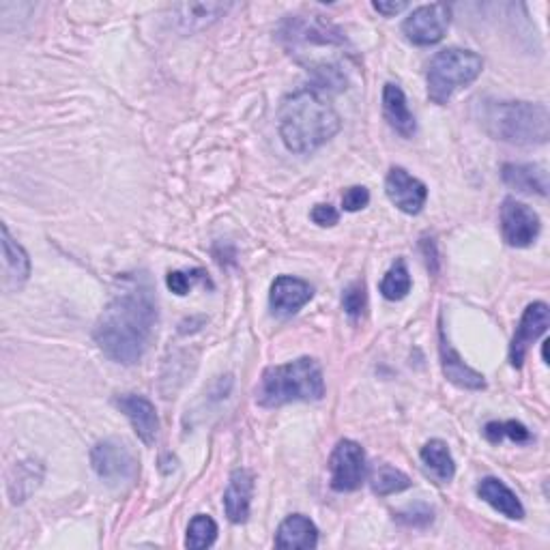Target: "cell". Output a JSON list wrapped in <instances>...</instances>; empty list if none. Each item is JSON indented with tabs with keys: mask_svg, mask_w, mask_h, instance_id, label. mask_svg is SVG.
Segmentation results:
<instances>
[{
	"mask_svg": "<svg viewBox=\"0 0 550 550\" xmlns=\"http://www.w3.org/2000/svg\"><path fill=\"white\" fill-rule=\"evenodd\" d=\"M484 437L490 443H501L505 437L514 443H527L531 441V432L520 422H490L484 428Z\"/></svg>",
	"mask_w": 550,
	"mask_h": 550,
	"instance_id": "26",
	"label": "cell"
},
{
	"mask_svg": "<svg viewBox=\"0 0 550 550\" xmlns=\"http://www.w3.org/2000/svg\"><path fill=\"white\" fill-rule=\"evenodd\" d=\"M254 495V475L248 469H237L230 475L228 488L224 492V508L230 523H245L250 516V505Z\"/></svg>",
	"mask_w": 550,
	"mask_h": 550,
	"instance_id": "14",
	"label": "cell"
},
{
	"mask_svg": "<svg viewBox=\"0 0 550 550\" xmlns=\"http://www.w3.org/2000/svg\"><path fill=\"white\" fill-rule=\"evenodd\" d=\"M194 280H196V275L192 273H185V271H170L168 273V278H166V284L168 288L175 295L183 297L192 291V286H194Z\"/></svg>",
	"mask_w": 550,
	"mask_h": 550,
	"instance_id": "29",
	"label": "cell"
},
{
	"mask_svg": "<svg viewBox=\"0 0 550 550\" xmlns=\"http://www.w3.org/2000/svg\"><path fill=\"white\" fill-rule=\"evenodd\" d=\"M3 256H5V271H7V284L22 286L28 275H31V260L24 252L18 241H13L9 235V228L3 226Z\"/></svg>",
	"mask_w": 550,
	"mask_h": 550,
	"instance_id": "21",
	"label": "cell"
},
{
	"mask_svg": "<svg viewBox=\"0 0 550 550\" xmlns=\"http://www.w3.org/2000/svg\"><path fill=\"white\" fill-rule=\"evenodd\" d=\"M477 495L503 516H508L512 520L525 518L523 503H520L514 492L501 480H497V477H486V480H482V484L477 486Z\"/></svg>",
	"mask_w": 550,
	"mask_h": 550,
	"instance_id": "19",
	"label": "cell"
},
{
	"mask_svg": "<svg viewBox=\"0 0 550 550\" xmlns=\"http://www.w3.org/2000/svg\"><path fill=\"white\" fill-rule=\"evenodd\" d=\"M419 456H422V462L426 465V469L434 477H437V480L450 482L454 477L456 465H454V458L450 454V447H447V443H443L439 439H432L422 447V454Z\"/></svg>",
	"mask_w": 550,
	"mask_h": 550,
	"instance_id": "22",
	"label": "cell"
},
{
	"mask_svg": "<svg viewBox=\"0 0 550 550\" xmlns=\"http://www.w3.org/2000/svg\"><path fill=\"white\" fill-rule=\"evenodd\" d=\"M114 402H117V407L125 413L129 424L134 426L138 439L142 443L153 445L159 432V417L153 402L138 394H125V396H119Z\"/></svg>",
	"mask_w": 550,
	"mask_h": 550,
	"instance_id": "13",
	"label": "cell"
},
{
	"mask_svg": "<svg viewBox=\"0 0 550 550\" xmlns=\"http://www.w3.org/2000/svg\"><path fill=\"white\" fill-rule=\"evenodd\" d=\"M370 486L376 495L387 497V495H396V492L411 488L413 482L409 480V475H404L402 471L389 467V465H379V467H374L370 473Z\"/></svg>",
	"mask_w": 550,
	"mask_h": 550,
	"instance_id": "23",
	"label": "cell"
},
{
	"mask_svg": "<svg viewBox=\"0 0 550 550\" xmlns=\"http://www.w3.org/2000/svg\"><path fill=\"white\" fill-rule=\"evenodd\" d=\"M368 202H370V192L361 185L349 187V190L342 194V207L349 213H355V211H361L364 207H368Z\"/></svg>",
	"mask_w": 550,
	"mask_h": 550,
	"instance_id": "28",
	"label": "cell"
},
{
	"mask_svg": "<svg viewBox=\"0 0 550 550\" xmlns=\"http://www.w3.org/2000/svg\"><path fill=\"white\" fill-rule=\"evenodd\" d=\"M409 291H411V273L407 267V260L398 258L392 265V269L385 273V278L381 282V293L389 301H400L409 295Z\"/></svg>",
	"mask_w": 550,
	"mask_h": 550,
	"instance_id": "24",
	"label": "cell"
},
{
	"mask_svg": "<svg viewBox=\"0 0 550 550\" xmlns=\"http://www.w3.org/2000/svg\"><path fill=\"white\" fill-rule=\"evenodd\" d=\"M385 192L392 205L407 215H417L424 209L428 198V187L411 177L404 168H392L385 179Z\"/></svg>",
	"mask_w": 550,
	"mask_h": 550,
	"instance_id": "10",
	"label": "cell"
},
{
	"mask_svg": "<svg viewBox=\"0 0 550 550\" xmlns=\"http://www.w3.org/2000/svg\"><path fill=\"white\" fill-rule=\"evenodd\" d=\"M228 9L230 5H224V3H185V5H177L172 11L177 13V22L183 31L192 33L209 26L217 18H222Z\"/></svg>",
	"mask_w": 550,
	"mask_h": 550,
	"instance_id": "20",
	"label": "cell"
},
{
	"mask_svg": "<svg viewBox=\"0 0 550 550\" xmlns=\"http://www.w3.org/2000/svg\"><path fill=\"white\" fill-rule=\"evenodd\" d=\"M548 325H550V312L546 303L542 301L531 303V306L525 310L523 318H520L512 346H510V361L514 368H523L529 346L546 334Z\"/></svg>",
	"mask_w": 550,
	"mask_h": 550,
	"instance_id": "11",
	"label": "cell"
},
{
	"mask_svg": "<svg viewBox=\"0 0 550 550\" xmlns=\"http://www.w3.org/2000/svg\"><path fill=\"white\" fill-rule=\"evenodd\" d=\"M372 7L379 13H383V16H398V13L407 9L409 5L407 3H372Z\"/></svg>",
	"mask_w": 550,
	"mask_h": 550,
	"instance_id": "31",
	"label": "cell"
},
{
	"mask_svg": "<svg viewBox=\"0 0 550 550\" xmlns=\"http://www.w3.org/2000/svg\"><path fill=\"white\" fill-rule=\"evenodd\" d=\"M501 179L520 194H548V172L540 164H505Z\"/></svg>",
	"mask_w": 550,
	"mask_h": 550,
	"instance_id": "17",
	"label": "cell"
},
{
	"mask_svg": "<svg viewBox=\"0 0 550 550\" xmlns=\"http://www.w3.org/2000/svg\"><path fill=\"white\" fill-rule=\"evenodd\" d=\"M540 217L531 207L514 198H505L501 207V233L512 248H529L540 235Z\"/></svg>",
	"mask_w": 550,
	"mask_h": 550,
	"instance_id": "9",
	"label": "cell"
},
{
	"mask_svg": "<svg viewBox=\"0 0 550 550\" xmlns=\"http://www.w3.org/2000/svg\"><path fill=\"white\" fill-rule=\"evenodd\" d=\"M450 20L452 9L447 5H424L413 9L411 16L404 20L402 33L415 46H434V43H439L445 37L447 28H450Z\"/></svg>",
	"mask_w": 550,
	"mask_h": 550,
	"instance_id": "8",
	"label": "cell"
},
{
	"mask_svg": "<svg viewBox=\"0 0 550 550\" xmlns=\"http://www.w3.org/2000/svg\"><path fill=\"white\" fill-rule=\"evenodd\" d=\"M93 471L110 486L132 484L138 475V458L123 439H106L93 447Z\"/></svg>",
	"mask_w": 550,
	"mask_h": 550,
	"instance_id": "6",
	"label": "cell"
},
{
	"mask_svg": "<svg viewBox=\"0 0 550 550\" xmlns=\"http://www.w3.org/2000/svg\"><path fill=\"white\" fill-rule=\"evenodd\" d=\"M383 114H385V121L389 123V127H392L396 134H400L404 138H411L415 134V129H417L415 117L407 104V95H404V91L398 84H392V82L385 84Z\"/></svg>",
	"mask_w": 550,
	"mask_h": 550,
	"instance_id": "16",
	"label": "cell"
},
{
	"mask_svg": "<svg viewBox=\"0 0 550 550\" xmlns=\"http://www.w3.org/2000/svg\"><path fill=\"white\" fill-rule=\"evenodd\" d=\"M280 136L288 151L308 155L321 149L340 132V114L321 89H301L284 97L280 112Z\"/></svg>",
	"mask_w": 550,
	"mask_h": 550,
	"instance_id": "2",
	"label": "cell"
},
{
	"mask_svg": "<svg viewBox=\"0 0 550 550\" xmlns=\"http://www.w3.org/2000/svg\"><path fill=\"white\" fill-rule=\"evenodd\" d=\"M325 396V379L318 361L301 357L284 366H271L260 376L256 402L275 409L291 402H314Z\"/></svg>",
	"mask_w": 550,
	"mask_h": 550,
	"instance_id": "4",
	"label": "cell"
},
{
	"mask_svg": "<svg viewBox=\"0 0 550 550\" xmlns=\"http://www.w3.org/2000/svg\"><path fill=\"white\" fill-rule=\"evenodd\" d=\"M340 220V213L336 207H331V205H316L312 209V222L318 224V226H336Z\"/></svg>",
	"mask_w": 550,
	"mask_h": 550,
	"instance_id": "30",
	"label": "cell"
},
{
	"mask_svg": "<svg viewBox=\"0 0 550 550\" xmlns=\"http://www.w3.org/2000/svg\"><path fill=\"white\" fill-rule=\"evenodd\" d=\"M439 351H441V366H443V374L445 379L454 383L456 387L462 389H484L486 381L480 372H475L473 368H469L465 361L460 359V355L454 351V346L450 344L445 336V329L441 327V340H439Z\"/></svg>",
	"mask_w": 550,
	"mask_h": 550,
	"instance_id": "15",
	"label": "cell"
},
{
	"mask_svg": "<svg viewBox=\"0 0 550 550\" xmlns=\"http://www.w3.org/2000/svg\"><path fill=\"white\" fill-rule=\"evenodd\" d=\"M331 488L338 492H353L366 480V452L359 443L344 439L336 445L329 458Z\"/></svg>",
	"mask_w": 550,
	"mask_h": 550,
	"instance_id": "7",
	"label": "cell"
},
{
	"mask_svg": "<svg viewBox=\"0 0 550 550\" xmlns=\"http://www.w3.org/2000/svg\"><path fill=\"white\" fill-rule=\"evenodd\" d=\"M314 291L306 280L293 278V275H280L271 286L269 306L273 314L293 316L312 299Z\"/></svg>",
	"mask_w": 550,
	"mask_h": 550,
	"instance_id": "12",
	"label": "cell"
},
{
	"mask_svg": "<svg viewBox=\"0 0 550 550\" xmlns=\"http://www.w3.org/2000/svg\"><path fill=\"white\" fill-rule=\"evenodd\" d=\"M217 540V525L215 520L207 514H198L192 518L190 527H187V538H185V546L192 550H200V548H209L213 546Z\"/></svg>",
	"mask_w": 550,
	"mask_h": 550,
	"instance_id": "25",
	"label": "cell"
},
{
	"mask_svg": "<svg viewBox=\"0 0 550 550\" xmlns=\"http://www.w3.org/2000/svg\"><path fill=\"white\" fill-rule=\"evenodd\" d=\"M480 121L492 138L514 147H538L550 136V114L544 104L486 101Z\"/></svg>",
	"mask_w": 550,
	"mask_h": 550,
	"instance_id": "3",
	"label": "cell"
},
{
	"mask_svg": "<svg viewBox=\"0 0 550 550\" xmlns=\"http://www.w3.org/2000/svg\"><path fill=\"white\" fill-rule=\"evenodd\" d=\"M157 325V306L149 286L134 282L114 297L95 325V342L112 361L134 366L147 353Z\"/></svg>",
	"mask_w": 550,
	"mask_h": 550,
	"instance_id": "1",
	"label": "cell"
},
{
	"mask_svg": "<svg viewBox=\"0 0 550 550\" xmlns=\"http://www.w3.org/2000/svg\"><path fill=\"white\" fill-rule=\"evenodd\" d=\"M368 306V295H366V286L364 282H355L349 288H346L342 295V308L351 318H359L364 314Z\"/></svg>",
	"mask_w": 550,
	"mask_h": 550,
	"instance_id": "27",
	"label": "cell"
},
{
	"mask_svg": "<svg viewBox=\"0 0 550 550\" xmlns=\"http://www.w3.org/2000/svg\"><path fill=\"white\" fill-rule=\"evenodd\" d=\"M484 61L480 54L462 48H447L434 54L428 65V97L434 104H447L456 91L480 78Z\"/></svg>",
	"mask_w": 550,
	"mask_h": 550,
	"instance_id": "5",
	"label": "cell"
},
{
	"mask_svg": "<svg viewBox=\"0 0 550 550\" xmlns=\"http://www.w3.org/2000/svg\"><path fill=\"white\" fill-rule=\"evenodd\" d=\"M275 546L293 548V550H310L318 546V529L308 516L293 514L288 516L275 533Z\"/></svg>",
	"mask_w": 550,
	"mask_h": 550,
	"instance_id": "18",
	"label": "cell"
}]
</instances>
